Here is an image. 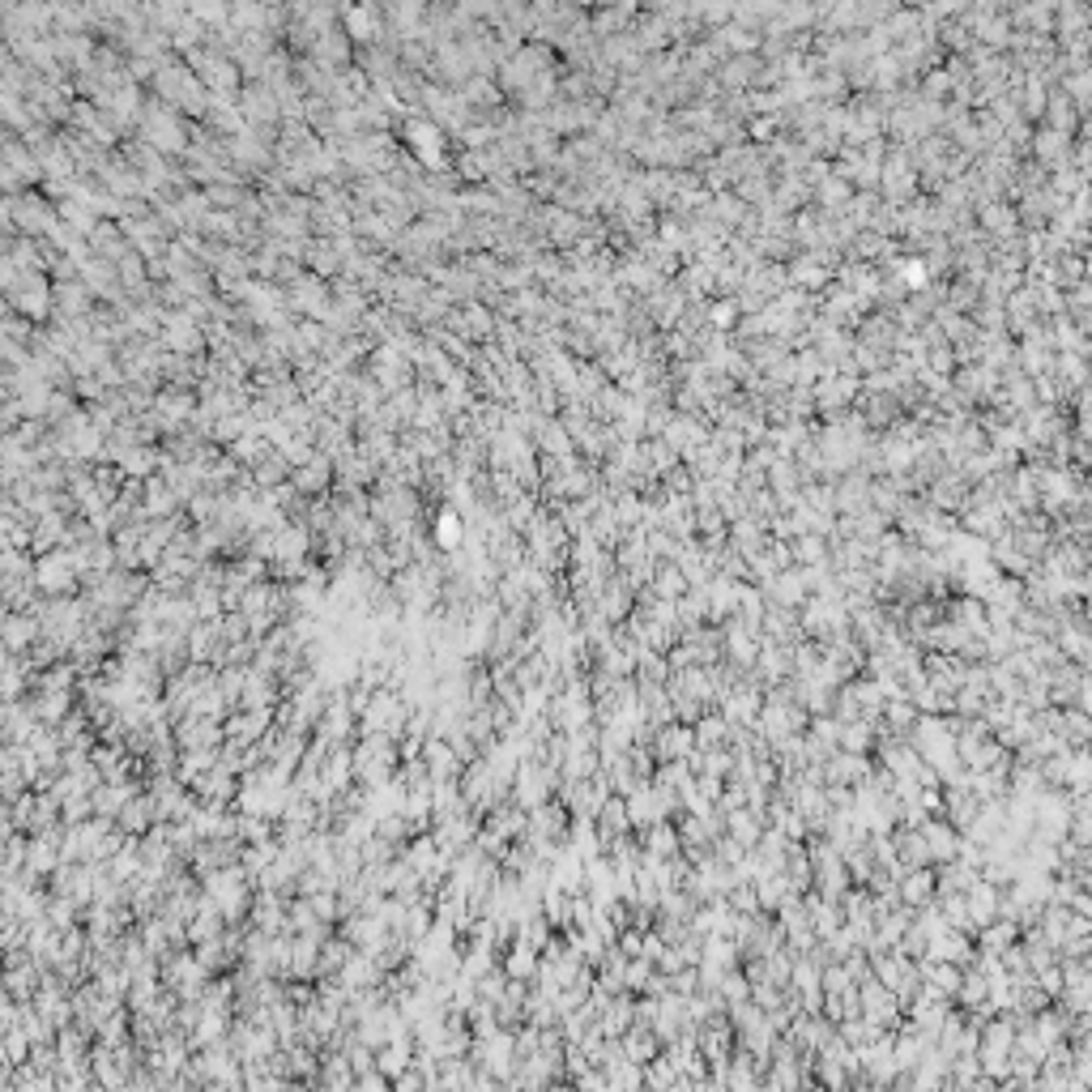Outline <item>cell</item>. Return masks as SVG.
<instances>
[{
  "label": "cell",
  "mask_w": 1092,
  "mask_h": 1092,
  "mask_svg": "<svg viewBox=\"0 0 1092 1092\" xmlns=\"http://www.w3.org/2000/svg\"><path fill=\"white\" fill-rule=\"evenodd\" d=\"M35 585H39V594H48V597L81 594V572H78V563H73L69 546H56V551L39 555L35 560Z\"/></svg>",
  "instance_id": "1"
},
{
  "label": "cell",
  "mask_w": 1092,
  "mask_h": 1092,
  "mask_svg": "<svg viewBox=\"0 0 1092 1092\" xmlns=\"http://www.w3.org/2000/svg\"><path fill=\"white\" fill-rule=\"evenodd\" d=\"M176 743L179 747H222L227 743V725L213 722V717H179Z\"/></svg>",
  "instance_id": "2"
},
{
  "label": "cell",
  "mask_w": 1092,
  "mask_h": 1092,
  "mask_svg": "<svg viewBox=\"0 0 1092 1092\" xmlns=\"http://www.w3.org/2000/svg\"><path fill=\"white\" fill-rule=\"evenodd\" d=\"M115 823H120L128 837H145V832L158 823V802H154V794H149V789H142V794H137L133 802H124V811L115 816Z\"/></svg>",
  "instance_id": "3"
},
{
  "label": "cell",
  "mask_w": 1092,
  "mask_h": 1092,
  "mask_svg": "<svg viewBox=\"0 0 1092 1092\" xmlns=\"http://www.w3.org/2000/svg\"><path fill=\"white\" fill-rule=\"evenodd\" d=\"M466 533H469V526H466V517L457 508H440V512H435L432 542L440 546V551H457V546H466Z\"/></svg>",
  "instance_id": "4"
},
{
  "label": "cell",
  "mask_w": 1092,
  "mask_h": 1092,
  "mask_svg": "<svg viewBox=\"0 0 1092 1092\" xmlns=\"http://www.w3.org/2000/svg\"><path fill=\"white\" fill-rule=\"evenodd\" d=\"M30 704H35L43 725H60L64 717L73 713V691H51V688H35L30 691Z\"/></svg>",
  "instance_id": "5"
},
{
  "label": "cell",
  "mask_w": 1092,
  "mask_h": 1092,
  "mask_svg": "<svg viewBox=\"0 0 1092 1092\" xmlns=\"http://www.w3.org/2000/svg\"><path fill=\"white\" fill-rule=\"evenodd\" d=\"M499 965L508 969V978L533 981V978H538V969H542V951H533L530 944H512L504 956H499Z\"/></svg>",
  "instance_id": "6"
},
{
  "label": "cell",
  "mask_w": 1092,
  "mask_h": 1092,
  "mask_svg": "<svg viewBox=\"0 0 1092 1092\" xmlns=\"http://www.w3.org/2000/svg\"><path fill=\"white\" fill-rule=\"evenodd\" d=\"M312 530L307 526H282L277 530V546H273V563L277 560H304V555H312Z\"/></svg>",
  "instance_id": "7"
},
{
  "label": "cell",
  "mask_w": 1092,
  "mask_h": 1092,
  "mask_svg": "<svg viewBox=\"0 0 1092 1092\" xmlns=\"http://www.w3.org/2000/svg\"><path fill=\"white\" fill-rule=\"evenodd\" d=\"M410 1063H414V1042H389V1045H380V1050H376V1067L389 1079H398Z\"/></svg>",
  "instance_id": "8"
},
{
  "label": "cell",
  "mask_w": 1092,
  "mask_h": 1092,
  "mask_svg": "<svg viewBox=\"0 0 1092 1092\" xmlns=\"http://www.w3.org/2000/svg\"><path fill=\"white\" fill-rule=\"evenodd\" d=\"M359 850H363V866H376V862H393V858H398L401 845H398V841H389L384 832H376V837L363 841Z\"/></svg>",
  "instance_id": "9"
},
{
  "label": "cell",
  "mask_w": 1092,
  "mask_h": 1092,
  "mask_svg": "<svg viewBox=\"0 0 1092 1092\" xmlns=\"http://www.w3.org/2000/svg\"><path fill=\"white\" fill-rule=\"evenodd\" d=\"M508 969L504 965H496V969H487L483 978H478V994H483V999H491V1003H499L504 999V990H508Z\"/></svg>",
  "instance_id": "10"
},
{
  "label": "cell",
  "mask_w": 1092,
  "mask_h": 1092,
  "mask_svg": "<svg viewBox=\"0 0 1092 1092\" xmlns=\"http://www.w3.org/2000/svg\"><path fill=\"white\" fill-rule=\"evenodd\" d=\"M355 1088H363V1092H384V1088H393V1079L380 1072V1067H368V1072H359V1084Z\"/></svg>",
  "instance_id": "11"
},
{
  "label": "cell",
  "mask_w": 1092,
  "mask_h": 1092,
  "mask_svg": "<svg viewBox=\"0 0 1092 1092\" xmlns=\"http://www.w3.org/2000/svg\"><path fill=\"white\" fill-rule=\"evenodd\" d=\"M325 487V462H316L312 469H299V491H320Z\"/></svg>",
  "instance_id": "12"
},
{
  "label": "cell",
  "mask_w": 1092,
  "mask_h": 1092,
  "mask_svg": "<svg viewBox=\"0 0 1092 1092\" xmlns=\"http://www.w3.org/2000/svg\"><path fill=\"white\" fill-rule=\"evenodd\" d=\"M602 823L606 828H624V802H602Z\"/></svg>",
  "instance_id": "13"
}]
</instances>
